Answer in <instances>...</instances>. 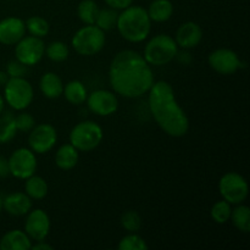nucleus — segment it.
I'll use <instances>...</instances> for the list:
<instances>
[{
    "instance_id": "f257e3e1",
    "label": "nucleus",
    "mask_w": 250,
    "mask_h": 250,
    "mask_svg": "<svg viewBox=\"0 0 250 250\" xmlns=\"http://www.w3.org/2000/svg\"><path fill=\"white\" fill-rule=\"evenodd\" d=\"M109 82L114 93L128 99L146 94L154 84L151 66L142 54L132 49L119 51L109 67Z\"/></svg>"
},
{
    "instance_id": "f03ea898",
    "label": "nucleus",
    "mask_w": 250,
    "mask_h": 250,
    "mask_svg": "<svg viewBox=\"0 0 250 250\" xmlns=\"http://www.w3.org/2000/svg\"><path fill=\"white\" fill-rule=\"evenodd\" d=\"M148 93L149 109L158 126L173 138L186 136L189 120L178 104L172 85L166 81H159L154 82Z\"/></svg>"
},
{
    "instance_id": "7ed1b4c3",
    "label": "nucleus",
    "mask_w": 250,
    "mask_h": 250,
    "mask_svg": "<svg viewBox=\"0 0 250 250\" xmlns=\"http://www.w3.org/2000/svg\"><path fill=\"white\" fill-rule=\"evenodd\" d=\"M116 28L125 41L142 43L150 34L151 20L144 7L131 5L119 14Z\"/></svg>"
},
{
    "instance_id": "20e7f679",
    "label": "nucleus",
    "mask_w": 250,
    "mask_h": 250,
    "mask_svg": "<svg viewBox=\"0 0 250 250\" xmlns=\"http://www.w3.org/2000/svg\"><path fill=\"white\" fill-rule=\"evenodd\" d=\"M178 53L175 39L168 34H158L146 43L143 58L150 66H165L170 63Z\"/></svg>"
},
{
    "instance_id": "39448f33",
    "label": "nucleus",
    "mask_w": 250,
    "mask_h": 250,
    "mask_svg": "<svg viewBox=\"0 0 250 250\" xmlns=\"http://www.w3.org/2000/svg\"><path fill=\"white\" fill-rule=\"evenodd\" d=\"M105 32L95 24H85L78 29L71 39V45L82 56H93L100 53L105 46Z\"/></svg>"
},
{
    "instance_id": "423d86ee",
    "label": "nucleus",
    "mask_w": 250,
    "mask_h": 250,
    "mask_svg": "<svg viewBox=\"0 0 250 250\" xmlns=\"http://www.w3.org/2000/svg\"><path fill=\"white\" fill-rule=\"evenodd\" d=\"M103 128L94 121H82L76 125L70 132V143L78 151H92L103 141Z\"/></svg>"
},
{
    "instance_id": "0eeeda50",
    "label": "nucleus",
    "mask_w": 250,
    "mask_h": 250,
    "mask_svg": "<svg viewBox=\"0 0 250 250\" xmlns=\"http://www.w3.org/2000/svg\"><path fill=\"white\" fill-rule=\"evenodd\" d=\"M33 87L24 77L9 78L4 85L5 103L16 111L26 110L33 102Z\"/></svg>"
},
{
    "instance_id": "6e6552de",
    "label": "nucleus",
    "mask_w": 250,
    "mask_h": 250,
    "mask_svg": "<svg viewBox=\"0 0 250 250\" xmlns=\"http://www.w3.org/2000/svg\"><path fill=\"white\" fill-rule=\"evenodd\" d=\"M219 192L222 199L231 205L242 204L248 198L249 186L242 175L237 172H227L220 178Z\"/></svg>"
},
{
    "instance_id": "1a4fd4ad",
    "label": "nucleus",
    "mask_w": 250,
    "mask_h": 250,
    "mask_svg": "<svg viewBox=\"0 0 250 250\" xmlns=\"http://www.w3.org/2000/svg\"><path fill=\"white\" fill-rule=\"evenodd\" d=\"M15 45H16L15 48L16 59L28 67L41 62L43 56L45 55V44L38 37L24 36Z\"/></svg>"
},
{
    "instance_id": "9d476101",
    "label": "nucleus",
    "mask_w": 250,
    "mask_h": 250,
    "mask_svg": "<svg viewBox=\"0 0 250 250\" xmlns=\"http://www.w3.org/2000/svg\"><path fill=\"white\" fill-rule=\"evenodd\" d=\"M10 175L20 180H26L34 175L37 171L36 153L28 148H19L7 159Z\"/></svg>"
},
{
    "instance_id": "9b49d317",
    "label": "nucleus",
    "mask_w": 250,
    "mask_h": 250,
    "mask_svg": "<svg viewBox=\"0 0 250 250\" xmlns=\"http://www.w3.org/2000/svg\"><path fill=\"white\" fill-rule=\"evenodd\" d=\"M58 142V132L50 124H41L29 131V148L36 154L49 153Z\"/></svg>"
},
{
    "instance_id": "f8f14e48",
    "label": "nucleus",
    "mask_w": 250,
    "mask_h": 250,
    "mask_svg": "<svg viewBox=\"0 0 250 250\" xmlns=\"http://www.w3.org/2000/svg\"><path fill=\"white\" fill-rule=\"evenodd\" d=\"M85 103L88 109L98 116H110L119 109V99L116 94L106 89L93 90L90 94H88Z\"/></svg>"
},
{
    "instance_id": "ddd939ff",
    "label": "nucleus",
    "mask_w": 250,
    "mask_h": 250,
    "mask_svg": "<svg viewBox=\"0 0 250 250\" xmlns=\"http://www.w3.org/2000/svg\"><path fill=\"white\" fill-rule=\"evenodd\" d=\"M209 66L215 71L224 76H229L236 73L241 68L242 61L236 51L231 49H216L208 56Z\"/></svg>"
},
{
    "instance_id": "4468645a",
    "label": "nucleus",
    "mask_w": 250,
    "mask_h": 250,
    "mask_svg": "<svg viewBox=\"0 0 250 250\" xmlns=\"http://www.w3.org/2000/svg\"><path fill=\"white\" fill-rule=\"evenodd\" d=\"M24 221V232L32 241H44L50 232V219L43 209L29 210Z\"/></svg>"
},
{
    "instance_id": "2eb2a0df",
    "label": "nucleus",
    "mask_w": 250,
    "mask_h": 250,
    "mask_svg": "<svg viewBox=\"0 0 250 250\" xmlns=\"http://www.w3.org/2000/svg\"><path fill=\"white\" fill-rule=\"evenodd\" d=\"M178 48L183 50H190L199 45L203 39V29L197 22L188 21L181 24L176 32L175 38Z\"/></svg>"
},
{
    "instance_id": "dca6fc26",
    "label": "nucleus",
    "mask_w": 250,
    "mask_h": 250,
    "mask_svg": "<svg viewBox=\"0 0 250 250\" xmlns=\"http://www.w3.org/2000/svg\"><path fill=\"white\" fill-rule=\"evenodd\" d=\"M26 34L23 20L10 16L0 21V43L4 45H15Z\"/></svg>"
},
{
    "instance_id": "f3484780",
    "label": "nucleus",
    "mask_w": 250,
    "mask_h": 250,
    "mask_svg": "<svg viewBox=\"0 0 250 250\" xmlns=\"http://www.w3.org/2000/svg\"><path fill=\"white\" fill-rule=\"evenodd\" d=\"M2 209L11 216H26L32 209V199L26 193H11L2 199Z\"/></svg>"
},
{
    "instance_id": "a211bd4d",
    "label": "nucleus",
    "mask_w": 250,
    "mask_h": 250,
    "mask_svg": "<svg viewBox=\"0 0 250 250\" xmlns=\"http://www.w3.org/2000/svg\"><path fill=\"white\" fill-rule=\"evenodd\" d=\"M32 239L21 229H11L0 239V250H29Z\"/></svg>"
},
{
    "instance_id": "6ab92c4d",
    "label": "nucleus",
    "mask_w": 250,
    "mask_h": 250,
    "mask_svg": "<svg viewBox=\"0 0 250 250\" xmlns=\"http://www.w3.org/2000/svg\"><path fill=\"white\" fill-rule=\"evenodd\" d=\"M39 89L48 99H58L62 95L63 83L55 72H45L39 81Z\"/></svg>"
},
{
    "instance_id": "aec40b11",
    "label": "nucleus",
    "mask_w": 250,
    "mask_h": 250,
    "mask_svg": "<svg viewBox=\"0 0 250 250\" xmlns=\"http://www.w3.org/2000/svg\"><path fill=\"white\" fill-rule=\"evenodd\" d=\"M78 160H80V154L71 143L62 144L55 153V164L60 170H72L78 164Z\"/></svg>"
},
{
    "instance_id": "412c9836",
    "label": "nucleus",
    "mask_w": 250,
    "mask_h": 250,
    "mask_svg": "<svg viewBox=\"0 0 250 250\" xmlns=\"http://www.w3.org/2000/svg\"><path fill=\"white\" fill-rule=\"evenodd\" d=\"M146 12H148L151 22L163 23V22L168 21L172 17L173 4L170 0H154L149 5Z\"/></svg>"
},
{
    "instance_id": "4be33fe9",
    "label": "nucleus",
    "mask_w": 250,
    "mask_h": 250,
    "mask_svg": "<svg viewBox=\"0 0 250 250\" xmlns=\"http://www.w3.org/2000/svg\"><path fill=\"white\" fill-rule=\"evenodd\" d=\"M62 94L65 95L66 100L72 105L84 104L88 97L87 88L78 80L70 81L67 84L63 85Z\"/></svg>"
},
{
    "instance_id": "5701e85b",
    "label": "nucleus",
    "mask_w": 250,
    "mask_h": 250,
    "mask_svg": "<svg viewBox=\"0 0 250 250\" xmlns=\"http://www.w3.org/2000/svg\"><path fill=\"white\" fill-rule=\"evenodd\" d=\"M48 183L43 177L37 175H32L31 177L26 178L24 183V193L31 198L32 200H42L48 195Z\"/></svg>"
},
{
    "instance_id": "b1692460",
    "label": "nucleus",
    "mask_w": 250,
    "mask_h": 250,
    "mask_svg": "<svg viewBox=\"0 0 250 250\" xmlns=\"http://www.w3.org/2000/svg\"><path fill=\"white\" fill-rule=\"evenodd\" d=\"M233 226L242 233L250 232V209L247 205L237 204L234 209H232L231 219Z\"/></svg>"
},
{
    "instance_id": "393cba45",
    "label": "nucleus",
    "mask_w": 250,
    "mask_h": 250,
    "mask_svg": "<svg viewBox=\"0 0 250 250\" xmlns=\"http://www.w3.org/2000/svg\"><path fill=\"white\" fill-rule=\"evenodd\" d=\"M16 125L12 112L7 111L0 115V144L9 143L16 136Z\"/></svg>"
},
{
    "instance_id": "a878e982",
    "label": "nucleus",
    "mask_w": 250,
    "mask_h": 250,
    "mask_svg": "<svg viewBox=\"0 0 250 250\" xmlns=\"http://www.w3.org/2000/svg\"><path fill=\"white\" fill-rule=\"evenodd\" d=\"M99 7L94 0H82L77 6V15L84 24H94Z\"/></svg>"
},
{
    "instance_id": "bb28decb",
    "label": "nucleus",
    "mask_w": 250,
    "mask_h": 250,
    "mask_svg": "<svg viewBox=\"0 0 250 250\" xmlns=\"http://www.w3.org/2000/svg\"><path fill=\"white\" fill-rule=\"evenodd\" d=\"M117 16H119L117 10L111 9V7L99 9V12H98L94 24L104 32L111 31L114 27H116Z\"/></svg>"
},
{
    "instance_id": "cd10ccee",
    "label": "nucleus",
    "mask_w": 250,
    "mask_h": 250,
    "mask_svg": "<svg viewBox=\"0 0 250 250\" xmlns=\"http://www.w3.org/2000/svg\"><path fill=\"white\" fill-rule=\"evenodd\" d=\"M24 24H26V31L31 36L38 37V38H44L45 36H48L49 31H50L49 22L42 16H31L24 22Z\"/></svg>"
},
{
    "instance_id": "c85d7f7f",
    "label": "nucleus",
    "mask_w": 250,
    "mask_h": 250,
    "mask_svg": "<svg viewBox=\"0 0 250 250\" xmlns=\"http://www.w3.org/2000/svg\"><path fill=\"white\" fill-rule=\"evenodd\" d=\"M232 214V205L226 200H219L215 203L210 210V216L214 222L219 225H225L229 221Z\"/></svg>"
},
{
    "instance_id": "c756f323",
    "label": "nucleus",
    "mask_w": 250,
    "mask_h": 250,
    "mask_svg": "<svg viewBox=\"0 0 250 250\" xmlns=\"http://www.w3.org/2000/svg\"><path fill=\"white\" fill-rule=\"evenodd\" d=\"M68 54H70L68 46L62 42H51L45 48L46 58L53 62H62V61L67 60Z\"/></svg>"
},
{
    "instance_id": "7c9ffc66",
    "label": "nucleus",
    "mask_w": 250,
    "mask_h": 250,
    "mask_svg": "<svg viewBox=\"0 0 250 250\" xmlns=\"http://www.w3.org/2000/svg\"><path fill=\"white\" fill-rule=\"evenodd\" d=\"M119 250H148V244L143 237L136 233H128L122 237L117 246Z\"/></svg>"
},
{
    "instance_id": "2f4dec72",
    "label": "nucleus",
    "mask_w": 250,
    "mask_h": 250,
    "mask_svg": "<svg viewBox=\"0 0 250 250\" xmlns=\"http://www.w3.org/2000/svg\"><path fill=\"white\" fill-rule=\"evenodd\" d=\"M120 224L128 233H136L142 227V217L137 211L128 210L121 215Z\"/></svg>"
},
{
    "instance_id": "473e14b6",
    "label": "nucleus",
    "mask_w": 250,
    "mask_h": 250,
    "mask_svg": "<svg viewBox=\"0 0 250 250\" xmlns=\"http://www.w3.org/2000/svg\"><path fill=\"white\" fill-rule=\"evenodd\" d=\"M15 125H16L17 131L29 132L36 126V121H34V117L31 114H28V112H21L17 116H15Z\"/></svg>"
},
{
    "instance_id": "72a5a7b5",
    "label": "nucleus",
    "mask_w": 250,
    "mask_h": 250,
    "mask_svg": "<svg viewBox=\"0 0 250 250\" xmlns=\"http://www.w3.org/2000/svg\"><path fill=\"white\" fill-rule=\"evenodd\" d=\"M6 72L10 78L24 77L26 73L28 72V66L23 65V63L20 62L17 59H15V60L9 61V63H7L6 66Z\"/></svg>"
},
{
    "instance_id": "f704fd0d",
    "label": "nucleus",
    "mask_w": 250,
    "mask_h": 250,
    "mask_svg": "<svg viewBox=\"0 0 250 250\" xmlns=\"http://www.w3.org/2000/svg\"><path fill=\"white\" fill-rule=\"evenodd\" d=\"M104 2L106 4L107 7H111V9L117 10V11L119 10L121 11V10L131 6L133 4V0H104Z\"/></svg>"
},
{
    "instance_id": "c9c22d12",
    "label": "nucleus",
    "mask_w": 250,
    "mask_h": 250,
    "mask_svg": "<svg viewBox=\"0 0 250 250\" xmlns=\"http://www.w3.org/2000/svg\"><path fill=\"white\" fill-rule=\"evenodd\" d=\"M9 175H10L9 163H7L6 159L0 156V178H4Z\"/></svg>"
},
{
    "instance_id": "e433bc0d",
    "label": "nucleus",
    "mask_w": 250,
    "mask_h": 250,
    "mask_svg": "<svg viewBox=\"0 0 250 250\" xmlns=\"http://www.w3.org/2000/svg\"><path fill=\"white\" fill-rule=\"evenodd\" d=\"M31 249L32 250H51L53 249V247L44 241H37L36 244H32Z\"/></svg>"
},
{
    "instance_id": "4c0bfd02",
    "label": "nucleus",
    "mask_w": 250,
    "mask_h": 250,
    "mask_svg": "<svg viewBox=\"0 0 250 250\" xmlns=\"http://www.w3.org/2000/svg\"><path fill=\"white\" fill-rule=\"evenodd\" d=\"M176 58L180 60V62L185 63V65H188V63L190 62V60H192V58H190L189 54L187 53V51H182V53H177V55H176Z\"/></svg>"
},
{
    "instance_id": "58836bf2",
    "label": "nucleus",
    "mask_w": 250,
    "mask_h": 250,
    "mask_svg": "<svg viewBox=\"0 0 250 250\" xmlns=\"http://www.w3.org/2000/svg\"><path fill=\"white\" fill-rule=\"evenodd\" d=\"M9 75H7L6 71H0V85L4 87L6 84V82L9 81Z\"/></svg>"
},
{
    "instance_id": "ea45409f",
    "label": "nucleus",
    "mask_w": 250,
    "mask_h": 250,
    "mask_svg": "<svg viewBox=\"0 0 250 250\" xmlns=\"http://www.w3.org/2000/svg\"><path fill=\"white\" fill-rule=\"evenodd\" d=\"M4 107H5V100L2 95H0V115L4 112Z\"/></svg>"
},
{
    "instance_id": "a19ab883",
    "label": "nucleus",
    "mask_w": 250,
    "mask_h": 250,
    "mask_svg": "<svg viewBox=\"0 0 250 250\" xmlns=\"http://www.w3.org/2000/svg\"><path fill=\"white\" fill-rule=\"evenodd\" d=\"M1 210H2V199L0 198V212H1Z\"/></svg>"
}]
</instances>
